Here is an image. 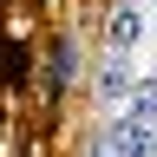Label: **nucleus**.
<instances>
[{
	"instance_id": "1",
	"label": "nucleus",
	"mask_w": 157,
	"mask_h": 157,
	"mask_svg": "<svg viewBox=\"0 0 157 157\" xmlns=\"http://www.w3.org/2000/svg\"><path fill=\"white\" fill-rule=\"evenodd\" d=\"M131 85H137V78H131V59L124 52H105V66H98V98H105V105H131Z\"/></svg>"
},
{
	"instance_id": "2",
	"label": "nucleus",
	"mask_w": 157,
	"mask_h": 157,
	"mask_svg": "<svg viewBox=\"0 0 157 157\" xmlns=\"http://www.w3.org/2000/svg\"><path fill=\"white\" fill-rule=\"evenodd\" d=\"M137 39H144V13H137V7H111V20H105V46H111V52H131Z\"/></svg>"
},
{
	"instance_id": "3",
	"label": "nucleus",
	"mask_w": 157,
	"mask_h": 157,
	"mask_svg": "<svg viewBox=\"0 0 157 157\" xmlns=\"http://www.w3.org/2000/svg\"><path fill=\"white\" fill-rule=\"evenodd\" d=\"M131 118L157 131V78H137V85H131Z\"/></svg>"
},
{
	"instance_id": "4",
	"label": "nucleus",
	"mask_w": 157,
	"mask_h": 157,
	"mask_svg": "<svg viewBox=\"0 0 157 157\" xmlns=\"http://www.w3.org/2000/svg\"><path fill=\"white\" fill-rule=\"evenodd\" d=\"M144 157H157V137H151V151H144Z\"/></svg>"
}]
</instances>
